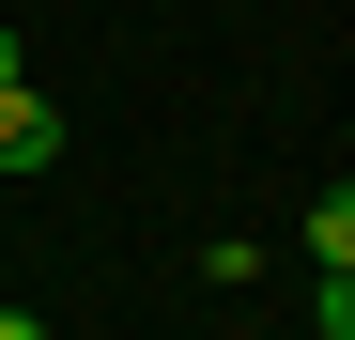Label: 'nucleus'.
<instances>
[{"label":"nucleus","mask_w":355,"mask_h":340,"mask_svg":"<svg viewBox=\"0 0 355 340\" xmlns=\"http://www.w3.org/2000/svg\"><path fill=\"white\" fill-rule=\"evenodd\" d=\"M46 155H62V108L16 78V93H0V170H46Z\"/></svg>","instance_id":"obj_1"},{"label":"nucleus","mask_w":355,"mask_h":340,"mask_svg":"<svg viewBox=\"0 0 355 340\" xmlns=\"http://www.w3.org/2000/svg\"><path fill=\"white\" fill-rule=\"evenodd\" d=\"M309 263H324V278L355 263V186H324V201H309Z\"/></svg>","instance_id":"obj_2"},{"label":"nucleus","mask_w":355,"mask_h":340,"mask_svg":"<svg viewBox=\"0 0 355 340\" xmlns=\"http://www.w3.org/2000/svg\"><path fill=\"white\" fill-rule=\"evenodd\" d=\"M309 325H324V340H355V263H340L324 294H309Z\"/></svg>","instance_id":"obj_3"},{"label":"nucleus","mask_w":355,"mask_h":340,"mask_svg":"<svg viewBox=\"0 0 355 340\" xmlns=\"http://www.w3.org/2000/svg\"><path fill=\"white\" fill-rule=\"evenodd\" d=\"M16 78H31V62H16V31H0V93H16Z\"/></svg>","instance_id":"obj_4"},{"label":"nucleus","mask_w":355,"mask_h":340,"mask_svg":"<svg viewBox=\"0 0 355 340\" xmlns=\"http://www.w3.org/2000/svg\"><path fill=\"white\" fill-rule=\"evenodd\" d=\"M0 340H46V325H31V309H0Z\"/></svg>","instance_id":"obj_5"}]
</instances>
